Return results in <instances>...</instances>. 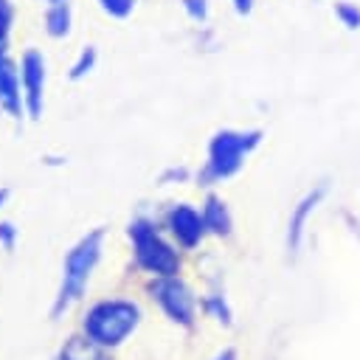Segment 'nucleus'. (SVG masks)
I'll return each instance as SVG.
<instances>
[{
  "label": "nucleus",
  "instance_id": "7",
  "mask_svg": "<svg viewBox=\"0 0 360 360\" xmlns=\"http://www.w3.org/2000/svg\"><path fill=\"white\" fill-rule=\"evenodd\" d=\"M169 228L172 233L183 242V245H194L200 236H202V228H205V219H200L197 211H191L188 205H177L169 211Z\"/></svg>",
  "mask_w": 360,
  "mask_h": 360
},
{
  "label": "nucleus",
  "instance_id": "19",
  "mask_svg": "<svg viewBox=\"0 0 360 360\" xmlns=\"http://www.w3.org/2000/svg\"><path fill=\"white\" fill-rule=\"evenodd\" d=\"M233 3H236V11H239V14H248L253 0H233Z\"/></svg>",
  "mask_w": 360,
  "mask_h": 360
},
{
  "label": "nucleus",
  "instance_id": "16",
  "mask_svg": "<svg viewBox=\"0 0 360 360\" xmlns=\"http://www.w3.org/2000/svg\"><path fill=\"white\" fill-rule=\"evenodd\" d=\"M14 239H17V228L11 222H0V245L6 250H11L14 248Z\"/></svg>",
  "mask_w": 360,
  "mask_h": 360
},
{
  "label": "nucleus",
  "instance_id": "4",
  "mask_svg": "<svg viewBox=\"0 0 360 360\" xmlns=\"http://www.w3.org/2000/svg\"><path fill=\"white\" fill-rule=\"evenodd\" d=\"M259 143V132H219L211 141L208 149V169L205 180L211 177H228L239 169L242 158Z\"/></svg>",
  "mask_w": 360,
  "mask_h": 360
},
{
  "label": "nucleus",
  "instance_id": "21",
  "mask_svg": "<svg viewBox=\"0 0 360 360\" xmlns=\"http://www.w3.org/2000/svg\"><path fill=\"white\" fill-rule=\"evenodd\" d=\"M219 360H233V352H225V354H222Z\"/></svg>",
  "mask_w": 360,
  "mask_h": 360
},
{
  "label": "nucleus",
  "instance_id": "2",
  "mask_svg": "<svg viewBox=\"0 0 360 360\" xmlns=\"http://www.w3.org/2000/svg\"><path fill=\"white\" fill-rule=\"evenodd\" d=\"M138 307L132 301H101L96 304L87 318H84V335L98 343L101 349H110V346H118L135 326H138Z\"/></svg>",
  "mask_w": 360,
  "mask_h": 360
},
{
  "label": "nucleus",
  "instance_id": "3",
  "mask_svg": "<svg viewBox=\"0 0 360 360\" xmlns=\"http://www.w3.org/2000/svg\"><path fill=\"white\" fill-rule=\"evenodd\" d=\"M129 239H132V248H135V259L143 270L158 273V276L177 273L174 250L160 239V233L149 222H132L129 225Z\"/></svg>",
  "mask_w": 360,
  "mask_h": 360
},
{
  "label": "nucleus",
  "instance_id": "9",
  "mask_svg": "<svg viewBox=\"0 0 360 360\" xmlns=\"http://www.w3.org/2000/svg\"><path fill=\"white\" fill-rule=\"evenodd\" d=\"M45 25H48L51 37H65L70 31V6H68V0H48Z\"/></svg>",
  "mask_w": 360,
  "mask_h": 360
},
{
  "label": "nucleus",
  "instance_id": "20",
  "mask_svg": "<svg viewBox=\"0 0 360 360\" xmlns=\"http://www.w3.org/2000/svg\"><path fill=\"white\" fill-rule=\"evenodd\" d=\"M6 197H8V188H0V208H3V202H6Z\"/></svg>",
  "mask_w": 360,
  "mask_h": 360
},
{
  "label": "nucleus",
  "instance_id": "15",
  "mask_svg": "<svg viewBox=\"0 0 360 360\" xmlns=\"http://www.w3.org/2000/svg\"><path fill=\"white\" fill-rule=\"evenodd\" d=\"M101 6L112 17H127L132 11V0H101Z\"/></svg>",
  "mask_w": 360,
  "mask_h": 360
},
{
  "label": "nucleus",
  "instance_id": "10",
  "mask_svg": "<svg viewBox=\"0 0 360 360\" xmlns=\"http://www.w3.org/2000/svg\"><path fill=\"white\" fill-rule=\"evenodd\" d=\"M59 360H107V357L101 354V346H98V343H93L90 338H87V340L73 338V340L62 349Z\"/></svg>",
  "mask_w": 360,
  "mask_h": 360
},
{
  "label": "nucleus",
  "instance_id": "18",
  "mask_svg": "<svg viewBox=\"0 0 360 360\" xmlns=\"http://www.w3.org/2000/svg\"><path fill=\"white\" fill-rule=\"evenodd\" d=\"M183 3H186V11L194 20H202L205 17V0H183Z\"/></svg>",
  "mask_w": 360,
  "mask_h": 360
},
{
  "label": "nucleus",
  "instance_id": "13",
  "mask_svg": "<svg viewBox=\"0 0 360 360\" xmlns=\"http://www.w3.org/2000/svg\"><path fill=\"white\" fill-rule=\"evenodd\" d=\"M93 65H96V48H84V51L79 53V59H76L73 70H70V79H82Z\"/></svg>",
  "mask_w": 360,
  "mask_h": 360
},
{
  "label": "nucleus",
  "instance_id": "12",
  "mask_svg": "<svg viewBox=\"0 0 360 360\" xmlns=\"http://www.w3.org/2000/svg\"><path fill=\"white\" fill-rule=\"evenodd\" d=\"M318 200H321V191L309 194V197H307V200H304V202L298 205V211L292 214V222H290V245H292V248H298V239H301V231H304L301 225H304L307 214H309V211L315 208V202H318Z\"/></svg>",
  "mask_w": 360,
  "mask_h": 360
},
{
  "label": "nucleus",
  "instance_id": "5",
  "mask_svg": "<svg viewBox=\"0 0 360 360\" xmlns=\"http://www.w3.org/2000/svg\"><path fill=\"white\" fill-rule=\"evenodd\" d=\"M152 292H155L158 304L166 309V315H169L172 321L191 323V315H194V301H191L188 290H186L180 281H174V278L163 276V281H158Z\"/></svg>",
  "mask_w": 360,
  "mask_h": 360
},
{
  "label": "nucleus",
  "instance_id": "11",
  "mask_svg": "<svg viewBox=\"0 0 360 360\" xmlns=\"http://www.w3.org/2000/svg\"><path fill=\"white\" fill-rule=\"evenodd\" d=\"M202 219H205V228H211V231H217V233H228V228H231L228 211H225V205H222L217 197H208Z\"/></svg>",
  "mask_w": 360,
  "mask_h": 360
},
{
  "label": "nucleus",
  "instance_id": "17",
  "mask_svg": "<svg viewBox=\"0 0 360 360\" xmlns=\"http://www.w3.org/2000/svg\"><path fill=\"white\" fill-rule=\"evenodd\" d=\"M338 14L343 17V22H346V25H352V28H354V25H360V11H354L352 6H340V8H338Z\"/></svg>",
  "mask_w": 360,
  "mask_h": 360
},
{
  "label": "nucleus",
  "instance_id": "14",
  "mask_svg": "<svg viewBox=\"0 0 360 360\" xmlns=\"http://www.w3.org/2000/svg\"><path fill=\"white\" fill-rule=\"evenodd\" d=\"M8 25H11V3L8 0H0V51H6Z\"/></svg>",
  "mask_w": 360,
  "mask_h": 360
},
{
  "label": "nucleus",
  "instance_id": "8",
  "mask_svg": "<svg viewBox=\"0 0 360 360\" xmlns=\"http://www.w3.org/2000/svg\"><path fill=\"white\" fill-rule=\"evenodd\" d=\"M0 104L8 115H20V76L14 62L6 56V51H0Z\"/></svg>",
  "mask_w": 360,
  "mask_h": 360
},
{
  "label": "nucleus",
  "instance_id": "1",
  "mask_svg": "<svg viewBox=\"0 0 360 360\" xmlns=\"http://www.w3.org/2000/svg\"><path fill=\"white\" fill-rule=\"evenodd\" d=\"M101 239H104V231L96 228L68 250L65 267H62V284H59V292H56V301H53V309H51L53 318H59L84 292L87 278H90V273H93V267L101 256Z\"/></svg>",
  "mask_w": 360,
  "mask_h": 360
},
{
  "label": "nucleus",
  "instance_id": "6",
  "mask_svg": "<svg viewBox=\"0 0 360 360\" xmlns=\"http://www.w3.org/2000/svg\"><path fill=\"white\" fill-rule=\"evenodd\" d=\"M22 90H25V104L31 118L42 115V87H45V62L37 51H25L22 56Z\"/></svg>",
  "mask_w": 360,
  "mask_h": 360
}]
</instances>
